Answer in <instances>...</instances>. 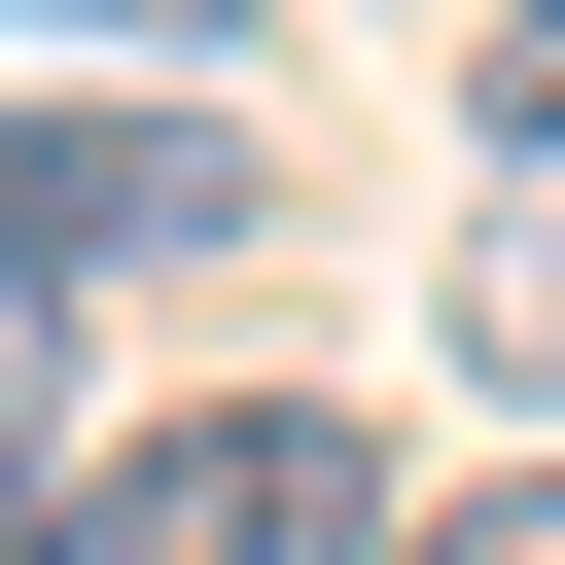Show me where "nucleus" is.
<instances>
[{
	"label": "nucleus",
	"mask_w": 565,
	"mask_h": 565,
	"mask_svg": "<svg viewBox=\"0 0 565 565\" xmlns=\"http://www.w3.org/2000/svg\"><path fill=\"white\" fill-rule=\"evenodd\" d=\"M247 247V106H0V282L106 318V282H212Z\"/></svg>",
	"instance_id": "nucleus-1"
},
{
	"label": "nucleus",
	"mask_w": 565,
	"mask_h": 565,
	"mask_svg": "<svg viewBox=\"0 0 565 565\" xmlns=\"http://www.w3.org/2000/svg\"><path fill=\"white\" fill-rule=\"evenodd\" d=\"M71 565H388V459H353L318 388H212V424H141V459L71 494Z\"/></svg>",
	"instance_id": "nucleus-2"
},
{
	"label": "nucleus",
	"mask_w": 565,
	"mask_h": 565,
	"mask_svg": "<svg viewBox=\"0 0 565 565\" xmlns=\"http://www.w3.org/2000/svg\"><path fill=\"white\" fill-rule=\"evenodd\" d=\"M459 388H494V424H565V177L459 247Z\"/></svg>",
	"instance_id": "nucleus-3"
},
{
	"label": "nucleus",
	"mask_w": 565,
	"mask_h": 565,
	"mask_svg": "<svg viewBox=\"0 0 565 565\" xmlns=\"http://www.w3.org/2000/svg\"><path fill=\"white\" fill-rule=\"evenodd\" d=\"M459 106H494V141L565 177V0H494V35H459Z\"/></svg>",
	"instance_id": "nucleus-4"
},
{
	"label": "nucleus",
	"mask_w": 565,
	"mask_h": 565,
	"mask_svg": "<svg viewBox=\"0 0 565 565\" xmlns=\"http://www.w3.org/2000/svg\"><path fill=\"white\" fill-rule=\"evenodd\" d=\"M388 565H565V494H424V530H388Z\"/></svg>",
	"instance_id": "nucleus-5"
},
{
	"label": "nucleus",
	"mask_w": 565,
	"mask_h": 565,
	"mask_svg": "<svg viewBox=\"0 0 565 565\" xmlns=\"http://www.w3.org/2000/svg\"><path fill=\"white\" fill-rule=\"evenodd\" d=\"M35 424H71V318H35V282H0V459H35Z\"/></svg>",
	"instance_id": "nucleus-6"
},
{
	"label": "nucleus",
	"mask_w": 565,
	"mask_h": 565,
	"mask_svg": "<svg viewBox=\"0 0 565 565\" xmlns=\"http://www.w3.org/2000/svg\"><path fill=\"white\" fill-rule=\"evenodd\" d=\"M35 35H177V71H212V35H247V0H35Z\"/></svg>",
	"instance_id": "nucleus-7"
},
{
	"label": "nucleus",
	"mask_w": 565,
	"mask_h": 565,
	"mask_svg": "<svg viewBox=\"0 0 565 565\" xmlns=\"http://www.w3.org/2000/svg\"><path fill=\"white\" fill-rule=\"evenodd\" d=\"M0 565H71V530H0Z\"/></svg>",
	"instance_id": "nucleus-8"
}]
</instances>
